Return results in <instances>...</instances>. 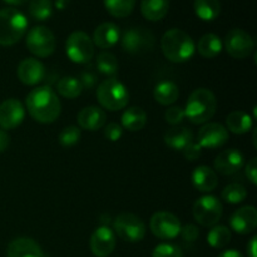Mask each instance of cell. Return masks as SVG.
Returning a JSON list of instances; mask_svg holds the SVG:
<instances>
[{"instance_id":"20","label":"cell","mask_w":257,"mask_h":257,"mask_svg":"<svg viewBox=\"0 0 257 257\" xmlns=\"http://www.w3.org/2000/svg\"><path fill=\"white\" fill-rule=\"evenodd\" d=\"M77 119L80 128L94 132V131H98L104 127L105 122H107V114H105V112L100 107L89 105V107L83 108L78 113Z\"/></svg>"},{"instance_id":"32","label":"cell","mask_w":257,"mask_h":257,"mask_svg":"<svg viewBox=\"0 0 257 257\" xmlns=\"http://www.w3.org/2000/svg\"><path fill=\"white\" fill-rule=\"evenodd\" d=\"M231 231L226 226H213L207 235V242L213 248H223L230 243Z\"/></svg>"},{"instance_id":"9","label":"cell","mask_w":257,"mask_h":257,"mask_svg":"<svg viewBox=\"0 0 257 257\" xmlns=\"http://www.w3.org/2000/svg\"><path fill=\"white\" fill-rule=\"evenodd\" d=\"M120 43H122V48L124 52L133 55H140L153 49L155 37H153L152 32L146 28H131L123 33Z\"/></svg>"},{"instance_id":"17","label":"cell","mask_w":257,"mask_h":257,"mask_svg":"<svg viewBox=\"0 0 257 257\" xmlns=\"http://www.w3.org/2000/svg\"><path fill=\"white\" fill-rule=\"evenodd\" d=\"M18 78L25 85H37L45 77V68L42 62L35 58L22 60L18 67Z\"/></svg>"},{"instance_id":"19","label":"cell","mask_w":257,"mask_h":257,"mask_svg":"<svg viewBox=\"0 0 257 257\" xmlns=\"http://www.w3.org/2000/svg\"><path fill=\"white\" fill-rule=\"evenodd\" d=\"M7 257H45L37 241L30 237L14 238L8 245Z\"/></svg>"},{"instance_id":"26","label":"cell","mask_w":257,"mask_h":257,"mask_svg":"<svg viewBox=\"0 0 257 257\" xmlns=\"http://www.w3.org/2000/svg\"><path fill=\"white\" fill-rule=\"evenodd\" d=\"M226 125L230 132L235 135H245L252 128V118L250 114L242 110L231 112L226 118Z\"/></svg>"},{"instance_id":"42","label":"cell","mask_w":257,"mask_h":257,"mask_svg":"<svg viewBox=\"0 0 257 257\" xmlns=\"http://www.w3.org/2000/svg\"><path fill=\"white\" fill-rule=\"evenodd\" d=\"M182 152H183V156H185L188 161H196L197 158H200L201 153H202V148L200 147L198 143L192 142L190 143V145H188Z\"/></svg>"},{"instance_id":"48","label":"cell","mask_w":257,"mask_h":257,"mask_svg":"<svg viewBox=\"0 0 257 257\" xmlns=\"http://www.w3.org/2000/svg\"><path fill=\"white\" fill-rule=\"evenodd\" d=\"M3 2H5L7 4H9V5H14V7H18V5L25 4L28 0H3Z\"/></svg>"},{"instance_id":"7","label":"cell","mask_w":257,"mask_h":257,"mask_svg":"<svg viewBox=\"0 0 257 257\" xmlns=\"http://www.w3.org/2000/svg\"><path fill=\"white\" fill-rule=\"evenodd\" d=\"M113 232L127 242H140L145 238L146 225L138 216L123 212L114 218Z\"/></svg>"},{"instance_id":"13","label":"cell","mask_w":257,"mask_h":257,"mask_svg":"<svg viewBox=\"0 0 257 257\" xmlns=\"http://www.w3.org/2000/svg\"><path fill=\"white\" fill-rule=\"evenodd\" d=\"M25 117V108L20 100L15 98L5 99L0 104V128L4 131L19 127Z\"/></svg>"},{"instance_id":"44","label":"cell","mask_w":257,"mask_h":257,"mask_svg":"<svg viewBox=\"0 0 257 257\" xmlns=\"http://www.w3.org/2000/svg\"><path fill=\"white\" fill-rule=\"evenodd\" d=\"M9 143H10L9 135H8L7 131H4L0 128V153H3L7 151V148L9 147Z\"/></svg>"},{"instance_id":"41","label":"cell","mask_w":257,"mask_h":257,"mask_svg":"<svg viewBox=\"0 0 257 257\" xmlns=\"http://www.w3.org/2000/svg\"><path fill=\"white\" fill-rule=\"evenodd\" d=\"M180 235L182 236V238L187 242H193L198 238L200 236V231L196 227L195 225H186L183 227H181Z\"/></svg>"},{"instance_id":"37","label":"cell","mask_w":257,"mask_h":257,"mask_svg":"<svg viewBox=\"0 0 257 257\" xmlns=\"http://www.w3.org/2000/svg\"><path fill=\"white\" fill-rule=\"evenodd\" d=\"M152 257H183V253L180 246L165 242L156 246Z\"/></svg>"},{"instance_id":"6","label":"cell","mask_w":257,"mask_h":257,"mask_svg":"<svg viewBox=\"0 0 257 257\" xmlns=\"http://www.w3.org/2000/svg\"><path fill=\"white\" fill-rule=\"evenodd\" d=\"M65 53L73 63L87 64L94 57L92 38L84 32H73L65 42Z\"/></svg>"},{"instance_id":"23","label":"cell","mask_w":257,"mask_h":257,"mask_svg":"<svg viewBox=\"0 0 257 257\" xmlns=\"http://www.w3.org/2000/svg\"><path fill=\"white\" fill-rule=\"evenodd\" d=\"M193 142V135L191 130L186 127H175L170 128L165 135V143L170 148L176 151H183L190 143Z\"/></svg>"},{"instance_id":"11","label":"cell","mask_w":257,"mask_h":257,"mask_svg":"<svg viewBox=\"0 0 257 257\" xmlns=\"http://www.w3.org/2000/svg\"><path fill=\"white\" fill-rule=\"evenodd\" d=\"M150 227L156 237L161 240H173L180 235L182 226L177 216L167 211H160L151 217Z\"/></svg>"},{"instance_id":"1","label":"cell","mask_w":257,"mask_h":257,"mask_svg":"<svg viewBox=\"0 0 257 257\" xmlns=\"http://www.w3.org/2000/svg\"><path fill=\"white\" fill-rule=\"evenodd\" d=\"M27 109L30 117L43 124H49L59 118L62 104L57 93L49 85L37 87L28 94Z\"/></svg>"},{"instance_id":"40","label":"cell","mask_w":257,"mask_h":257,"mask_svg":"<svg viewBox=\"0 0 257 257\" xmlns=\"http://www.w3.org/2000/svg\"><path fill=\"white\" fill-rule=\"evenodd\" d=\"M123 127L115 122H110L104 128V137L110 142H117L122 138Z\"/></svg>"},{"instance_id":"38","label":"cell","mask_w":257,"mask_h":257,"mask_svg":"<svg viewBox=\"0 0 257 257\" xmlns=\"http://www.w3.org/2000/svg\"><path fill=\"white\" fill-rule=\"evenodd\" d=\"M79 82L80 84H82L83 89H92L98 82L97 72H95L92 67H88L87 69H84L80 73Z\"/></svg>"},{"instance_id":"4","label":"cell","mask_w":257,"mask_h":257,"mask_svg":"<svg viewBox=\"0 0 257 257\" xmlns=\"http://www.w3.org/2000/svg\"><path fill=\"white\" fill-rule=\"evenodd\" d=\"M28 19L15 8H4L0 10V45H14L25 35Z\"/></svg>"},{"instance_id":"47","label":"cell","mask_w":257,"mask_h":257,"mask_svg":"<svg viewBox=\"0 0 257 257\" xmlns=\"http://www.w3.org/2000/svg\"><path fill=\"white\" fill-rule=\"evenodd\" d=\"M70 0H55L54 5L58 10H64L67 9V7L69 5Z\"/></svg>"},{"instance_id":"18","label":"cell","mask_w":257,"mask_h":257,"mask_svg":"<svg viewBox=\"0 0 257 257\" xmlns=\"http://www.w3.org/2000/svg\"><path fill=\"white\" fill-rule=\"evenodd\" d=\"M213 166H215V170L221 175L231 176L242 168L243 156L240 151L235 148L225 150L216 157Z\"/></svg>"},{"instance_id":"34","label":"cell","mask_w":257,"mask_h":257,"mask_svg":"<svg viewBox=\"0 0 257 257\" xmlns=\"http://www.w3.org/2000/svg\"><path fill=\"white\" fill-rule=\"evenodd\" d=\"M221 197L225 202L237 205V203L243 202L245 198L247 197V190L241 183H231L223 188Z\"/></svg>"},{"instance_id":"3","label":"cell","mask_w":257,"mask_h":257,"mask_svg":"<svg viewBox=\"0 0 257 257\" xmlns=\"http://www.w3.org/2000/svg\"><path fill=\"white\" fill-rule=\"evenodd\" d=\"M185 117L193 124H203L212 119L217 110V99L210 89L198 88L193 90L186 102Z\"/></svg>"},{"instance_id":"31","label":"cell","mask_w":257,"mask_h":257,"mask_svg":"<svg viewBox=\"0 0 257 257\" xmlns=\"http://www.w3.org/2000/svg\"><path fill=\"white\" fill-rule=\"evenodd\" d=\"M57 92L62 97L68 98V99H74L79 97L83 92V87L80 84L79 79L74 77H64L59 79L57 83Z\"/></svg>"},{"instance_id":"43","label":"cell","mask_w":257,"mask_h":257,"mask_svg":"<svg viewBox=\"0 0 257 257\" xmlns=\"http://www.w3.org/2000/svg\"><path fill=\"white\" fill-rule=\"evenodd\" d=\"M246 176L250 180L252 185H257V160L252 158L250 162L246 165Z\"/></svg>"},{"instance_id":"28","label":"cell","mask_w":257,"mask_h":257,"mask_svg":"<svg viewBox=\"0 0 257 257\" xmlns=\"http://www.w3.org/2000/svg\"><path fill=\"white\" fill-rule=\"evenodd\" d=\"M178 87L173 82L170 80H163V82L158 83L153 90V97H155L156 102H158L162 105H171L178 99Z\"/></svg>"},{"instance_id":"36","label":"cell","mask_w":257,"mask_h":257,"mask_svg":"<svg viewBox=\"0 0 257 257\" xmlns=\"http://www.w3.org/2000/svg\"><path fill=\"white\" fill-rule=\"evenodd\" d=\"M80 137H82V133H80L79 128L75 125H69V127L63 128L62 132L59 133V143L62 147L69 148L77 145Z\"/></svg>"},{"instance_id":"10","label":"cell","mask_w":257,"mask_h":257,"mask_svg":"<svg viewBox=\"0 0 257 257\" xmlns=\"http://www.w3.org/2000/svg\"><path fill=\"white\" fill-rule=\"evenodd\" d=\"M57 40L50 29L38 25L30 29L27 34V47L32 54L38 58H47L55 50Z\"/></svg>"},{"instance_id":"46","label":"cell","mask_w":257,"mask_h":257,"mask_svg":"<svg viewBox=\"0 0 257 257\" xmlns=\"http://www.w3.org/2000/svg\"><path fill=\"white\" fill-rule=\"evenodd\" d=\"M218 257H243V255L236 250H226L222 253H220Z\"/></svg>"},{"instance_id":"39","label":"cell","mask_w":257,"mask_h":257,"mask_svg":"<svg viewBox=\"0 0 257 257\" xmlns=\"http://www.w3.org/2000/svg\"><path fill=\"white\" fill-rule=\"evenodd\" d=\"M165 118L168 124L175 127V125H178L183 120V118H185V110H183V108L178 107V105L176 107L175 105V107H171L166 110Z\"/></svg>"},{"instance_id":"15","label":"cell","mask_w":257,"mask_h":257,"mask_svg":"<svg viewBox=\"0 0 257 257\" xmlns=\"http://www.w3.org/2000/svg\"><path fill=\"white\" fill-rule=\"evenodd\" d=\"M115 235L108 226L95 228L90 236V251L95 257H108L115 248Z\"/></svg>"},{"instance_id":"5","label":"cell","mask_w":257,"mask_h":257,"mask_svg":"<svg viewBox=\"0 0 257 257\" xmlns=\"http://www.w3.org/2000/svg\"><path fill=\"white\" fill-rule=\"evenodd\" d=\"M97 98L99 104L104 109L114 112V110L123 109L128 104L130 94L122 82L115 78H109V79L103 80L98 85Z\"/></svg>"},{"instance_id":"29","label":"cell","mask_w":257,"mask_h":257,"mask_svg":"<svg viewBox=\"0 0 257 257\" xmlns=\"http://www.w3.org/2000/svg\"><path fill=\"white\" fill-rule=\"evenodd\" d=\"M193 9L196 15L203 22H212L217 19L221 13V4L218 0H195Z\"/></svg>"},{"instance_id":"24","label":"cell","mask_w":257,"mask_h":257,"mask_svg":"<svg viewBox=\"0 0 257 257\" xmlns=\"http://www.w3.org/2000/svg\"><path fill=\"white\" fill-rule=\"evenodd\" d=\"M170 0H142L141 13L150 22H158L167 15Z\"/></svg>"},{"instance_id":"45","label":"cell","mask_w":257,"mask_h":257,"mask_svg":"<svg viewBox=\"0 0 257 257\" xmlns=\"http://www.w3.org/2000/svg\"><path fill=\"white\" fill-rule=\"evenodd\" d=\"M256 240H257V237L256 236H253V237L250 240V242L247 243V247H246V250H247V257H257V255H256Z\"/></svg>"},{"instance_id":"25","label":"cell","mask_w":257,"mask_h":257,"mask_svg":"<svg viewBox=\"0 0 257 257\" xmlns=\"http://www.w3.org/2000/svg\"><path fill=\"white\" fill-rule=\"evenodd\" d=\"M222 40L220 39V37L213 33H208L205 34L203 37H201V39L197 43V50L203 58H207V59H213L217 55H220V53L222 52Z\"/></svg>"},{"instance_id":"30","label":"cell","mask_w":257,"mask_h":257,"mask_svg":"<svg viewBox=\"0 0 257 257\" xmlns=\"http://www.w3.org/2000/svg\"><path fill=\"white\" fill-rule=\"evenodd\" d=\"M137 0H103L104 8L112 17L127 18L132 14Z\"/></svg>"},{"instance_id":"27","label":"cell","mask_w":257,"mask_h":257,"mask_svg":"<svg viewBox=\"0 0 257 257\" xmlns=\"http://www.w3.org/2000/svg\"><path fill=\"white\" fill-rule=\"evenodd\" d=\"M147 123V113L141 107H131L122 114V127L131 132H138Z\"/></svg>"},{"instance_id":"22","label":"cell","mask_w":257,"mask_h":257,"mask_svg":"<svg viewBox=\"0 0 257 257\" xmlns=\"http://www.w3.org/2000/svg\"><path fill=\"white\" fill-rule=\"evenodd\" d=\"M192 183L200 192H211L218 185L217 173L207 166H198L192 173Z\"/></svg>"},{"instance_id":"16","label":"cell","mask_w":257,"mask_h":257,"mask_svg":"<svg viewBox=\"0 0 257 257\" xmlns=\"http://www.w3.org/2000/svg\"><path fill=\"white\" fill-rule=\"evenodd\" d=\"M230 226L235 232L247 235L257 227V210L253 206H243L233 212L230 218Z\"/></svg>"},{"instance_id":"8","label":"cell","mask_w":257,"mask_h":257,"mask_svg":"<svg viewBox=\"0 0 257 257\" xmlns=\"http://www.w3.org/2000/svg\"><path fill=\"white\" fill-rule=\"evenodd\" d=\"M193 218L203 227H213L222 217V203L215 196H203L193 205Z\"/></svg>"},{"instance_id":"2","label":"cell","mask_w":257,"mask_h":257,"mask_svg":"<svg viewBox=\"0 0 257 257\" xmlns=\"http://www.w3.org/2000/svg\"><path fill=\"white\" fill-rule=\"evenodd\" d=\"M163 55L172 63H185L193 57L196 45L190 34L182 29H170L161 39Z\"/></svg>"},{"instance_id":"33","label":"cell","mask_w":257,"mask_h":257,"mask_svg":"<svg viewBox=\"0 0 257 257\" xmlns=\"http://www.w3.org/2000/svg\"><path fill=\"white\" fill-rule=\"evenodd\" d=\"M28 10L33 19L38 22H44L52 17L53 3L52 0H30Z\"/></svg>"},{"instance_id":"35","label":"cell","mask_w":257,"mask_h":257,"mask_svg":"<svg viewBox=\"0 0 257 257\" xmlns=\"http://www.w3.org/2000/svg\"><path fill=\"white\" fill-rule=\"evenodd\" d=\"M97 69L102 74L113 77L118 73L117 58L109 52L99 53L97 57Z\"/></svg>"},{"instance_id":"12","label":"cell","mask_w":257,"mask_h":257,"mask_svg":"<svg viewBox=\"0 0 257 257\" xmlns=\"http://www.w3.org/2000/svg\"><path fill=\"white\" fill-rule=\"evenodd\" d=\"M225 48L235 59H245L250 57L255 49L253 38L243 29H231L226 34Z\"/></svg>"},{"instance_id":"21","label":"cell","mask_w":257,"mask_h":257,"mask_svg":"<svg viewBox=\"0 0 257 257\" xmlns=\"http://www.w3.org/2000/svg\"><path fill=\"white\" fill-rule=\"evenodd\" d=\"M119 38V28L114 23H103L95 28L92 40L93 44L100 49H109L117 44Z\"/></svg>"},{"instance_id":"14","label":"cell","mask_w":257,"mask_h":257,"mask_svg":"<svg viewBox=\"0 0 257 257\" xmlns=\"http://www.w3.org/2000/svg\"><path fill=\"white\" fill-rule=\"evenodd\" d=\"M228 141V131L220 123H206L197 135V143L201 148L222 147Z\"/></svg>"}]
</instances>
